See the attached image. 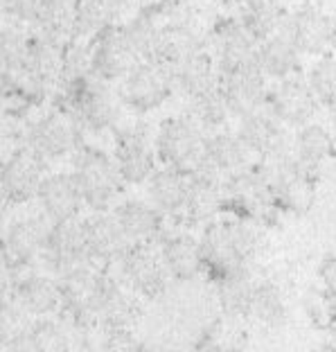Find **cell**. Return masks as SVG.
<instances>
[{"instance_id": "1", "label": "cell", "mask_w": 336, "mask_h": 352, "mask_svg": "<svg viewBox=\"0 0 336 352\" xmlns=\"http://www.w3.org/2000/svg\"><path fill=\"white\" fill-rule=\"evenodd\" d=\"M284 34L289 36L293 43L298 41L305 47H318V45H323V41H327V36H332V28L325 16H321L318 12L305 10V12L295 14L289 21V28H287Z\"/></svg>"}, {"instance_id": "2", "label": "cell", "mask_w": 336, "mask_h": 352, "mask_svg": "<svg viewBox=\"0 0 336 352\" xmlns=\"http://www.w3.org/2000/svg\"><path fill=\"white\" fill-rule=\"evenodd\" d=\"M104 21H107V16L102 10V0H82L75 7L73 28L79 34H95V32L102 30Z\"/></svg>"}]
</instances>
